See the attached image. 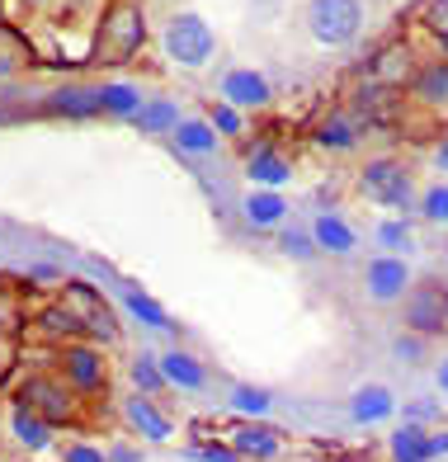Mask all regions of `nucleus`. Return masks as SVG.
<instances>
[{"label": "nucleus", "instance_id": "obj_23", "mask_svg": "<svg viewBox=\"0 0 448 462\" xmlns=\"http://www.w3.org/2000/svg\"><path fill=\"white\" fill-rule=\"evenodd\" d=\"M180 109H175V104H170V99H152V104H142V114H137V128L142 133H175L180 128Z\"/></svg>", "mask_w": 448, "mask_h": 462}, {"label": "nucleus", "instance_id": "obj_21", "mask_svg": "<svg viewBox=\"0 0 448 462\" xmlns=\"http://www.w3.org/2000/svg\"><path fill=\"white\" fill-rule=\"evenodd\" d=\"M231 448H237L241 457H274L284 444H279V434H269L265 425H237V434H231Z\"/></svg>", "mask_w": 448, "mask_h": 462}, {"label": "nucleus", "instance_id": "obj_9", "mask_svg": "<svg viewBox=\"0 0 448 462\" xmlns=\"http://www.w3.org/2000/svg\"><path fill=\"white\" fill-rule=\"evenodd\" d=\"M411 274H406V260H397V255H382L369 264V292L378 302H397L401 292H406Z\"/></svg>", "mask_w": 448, "mask_h": 462}, {"label": "nucleus", "instance_id": "obj_36", "mask_svg": "<svg viewBox=\"0 0 448 462\" xmlns=\"http://www.w3.org/2000/svg\"><path fill=\"white\" fill-rule=\"evenodd\" d=\"M67 462H104V453L90 448V444H71V448H67Z\"/></svg>", "mask_w": 448, "mask_h": 462}, {"label": "nucleus", "instance_id": "obj_31", "mask_svg": "<svg viewBox=\"0 0 448 462\" xmlns=\"http://www.w3.org/2000/svg\"><path fill=\"white\" fill-rule=\"evenodd\" d=\"M231 406H237V411H250V415H265V411H269V392L237 387V392H231Z\"/></svg>", "mask_w": 448, "mask_h": 462}, {"label": "nucleus", "instance_id": "obj_28", "mask_svg": "<svg viewBox=\"0 0 448 462\" xmlns=\"http://www.w3.org/2000/svg\"><path fill=\"white\" fill-rule=\"evenodd\" d=\"M133 377H137L142 396H146V392H161V387H165V377H161V364L152 359V354H142V359L133 364Z\"/></svg>", "mask_w": 448, "mask_h": 462}, {"label": "nucleus", "instance_id": "obj_24", "mask_svg": "<svg viewBox=\"0 0 448 462\" xmlns=\"http://www.w3.org/2000/svg\"><path fill=\"white\" fill-rule=\"evenodd\" d=\"M99 99H104V114H118V118H137L142 114L137 86H99Z\"/></svg>", "mask_w": 448, "mask_h": 462}, {"label": "nucleus", "instance_id": "obj_33", "mask_svg": "<svg viewBox=\"0 0 448 462\" xmlns=\"http://www.w3.org/2000/svg\"><path fill=\"white\" fill-rule=\"evenodd\" d=\"M279 245H284V255H293V260H307L312 250H316V241L297 236V231H288V236H279Z\"/></svg>", "mask_w": 448, "mask_h": 462}, {"label": "nucleus", "instance_id": "obj_18", "mask_svg": "<svg viewBox=\"0 0 448 462\" xmlns=\"http://www.w3.org/2000/svg\"><path fill=\"white\" fill-rule=\"evenodd\" d=\"M312 241H316V250H331V255H350V250L359 245V236L350 231V222H340V217H331V213L316 217Z\"/></svg>", "mask_w": 448, "mask_h": 462}, {"label": "nucleus", "instance_id": "obj_30", "mask_svg": "<svg viewBox=\"0 0 448 462\" xmlns=\"http://www.w3.org/2000/svg\"><path fill=\"white\" fill-rule=\"evenodd\" d=\"M208 123H212V128H218L222 137H237V133L246 128V123H241V114H237V104H227V99L218 104V109H212V118H208Z\"/></svg>", "mask_w": 448, "mask_h": 462}, {"label": "nucleus", "instance_id": "obj_19", "mask_svg": "<svg viewBox=\"0 0 448 462\" xmlns=\"http://www.w3.org/2000/svg\"><path fill=\"white\" fill-rule=\"evenodd\" d=\"M392 457L397 462H434V434H425L420 425H406L392 434Z\"/></svg>", "mask_w": 448, "mask_h": 462}, {"label": "nucleus", "instance_id": "obj_29", "mask_svg": "<svg viewBox=\"0 0 448 462\" xmlns=\"http://www.w3.org/2000/svg\"><path fill=\"white\" fill-rule=\"evenodd\" d=\"M420 213L430 217V222H448V180H443V184H434L430 194L420 199Z\"/></svg>", "mask_w": 448, "mask_h": 462}, {"label": "nucleus", "instance_id": "obj_13", "mask_svg": "<svg viewBox=\"0 0 448 462\" xmlns=\"http://www.w3.org/2000/svg\"><path fill=\"white\" fill-rule=\"evenodd\" d=\"M42 109H48V114H67V118H95V114H104V99H99V90L67 86V90H52Z\"/></svg>", "mask_w": 448, "mask_h": 462}, {"label": "nucleus", "instance_id": "obj_22", "mask_svg": "<svg viewBox=\"0 0 448 462\" xmlns=\"http://www.w3.org/2000/svg\"><path fill=\"white\" fill-rule=\"evenodd\" d=\"M10 425H14V439H19V444H24V448H48V420H42L38 411H29V406H14V420H10Z\"/></svg>", "mask_w": 448, "mask_h": 462}, {"label": "nucleus", "instance_id": "obj_14", "mask_svg": "<svg viewBox=\"0 0 448 462\" xmlns=\"http://www.w3.org/2000/svg\"><path fill=\"white\" fill-rule=\"evenodd\" d=\"M443 311H448V298L439 288H420L415 298H411V307H406V321L420 330V335H430V330H443Z\"/></svg>", "mask_w": 448, "mask_h": 462}, {"label": "nucleus", "instance_id": "obj_37", "mask_svg": "<svg viewBox=\"0 0 448 462\" xmlns=\"http://www.w3.org/2000/svg\"><path fill=\"white\" fill-rule=\"evenodd\" d=\"M434 165H439V171H448V137L434 146Z\"/></svg>", "mask_w": 448, "mask_h": 462}, {"label": "nucleus", "instance_id": "obj_17", "mask_svg": "<svg viewBox=\"0 0 448 462\" xmlns=\"http://www.w3.org/2000/svg\"><path fill=\"white\" fill-rule=\"evenodd\" d=\"M218 128H212L208 118H184L180 128H175V146L180 152H189V156H212L218 152Z\"/></svg>", "mask_w": 448, "mask_h": 462}, {"label": "nucleus", "instance_id": "obj_1", "mask_svg": "<svg viewBox=\"0 0 448 462\" xmlns=\"http://www.w3.org/2000/svg\"><path fill=\"white\" fill-rule=\"evenodd\" d=\"M146 43V10L137 0H114L99 19V38H95V61L104 67H123L133 61L137 48Z\"/></svg>", "mask_w": 448, "mask_h": 462}, {"label": "nucleus", "instance_id": "obj_3", "mask_svg": "<svg viewBox=\"0 0 448 462\" xmlns=\"http://www.w3.org/2000/svg\"><path fill=\"white\" fill-rule=\"evenodd\" d=\"M359 24H364V5L359 0H312V10H307V29L322 48L350 43Z\"/></svg>", "mask_w": 448, "mask_h": 462}, {"label": "nucleus", "instance_id": "obj_34", "mask_svg": "<svg viewBox=\"0 0 448 462\" xmlns=\"http://www.w3.org/2000/svg\"><path fill=\"white\" fill-rule=\"evenodd\" d=\"M420 354H425L420 335H401V340H397V359L401 364H420Z\"/></svg>", "mask_w": 448, "mask_h": 462}, {"label": "nucleus", "instance_id": "obj_35", "mask_svg": "<svg viewBox=\"0 0 448 462\" xmlns=\"http://www.w3.org/2000/svg\"><path fill=\"white\" fill-rule=\"evenodd\" d=\"M199 457H203V462H241V453H237V448H222V444L199 448Z\"/></svg>", "mask_w": 448, "mask_h": 462}, {"label": "nucleus", "instance_id": "obj_32", "mask_svg": "<svg viewBox=\"0 0 448 462\" xmlns=\"http://www.w3.org/2000/svg\"><path fill=\"white\" fill-rule=\"evenodd\" d=\"M425 24H430V33L443 43V52H448V0H439L434 10H425Z\"/></svg>", "mask_w": 448, "mask_h": 462}, {"label": "nucleus", "instance_id": "obj_6", "mask_svg": "<svg viewBox=\"0 0 448 462\" xmlns=\"http://www.w3.org/2000/svg\"><path fill=\"white\" fill-rule=\"evenodd\" d=\"M19 406L38 411L42 420H48V425H57V420L71 415V392L61 387V383H48V377H29V383H24V396H19Z\"/></svg>", "mask_w": 448, "mask_h": 462}, {"label": "nucleus", "instance_id": "obj_15", "mask_svg": "<svg viewBox=\"0 0 448 462\" xmlns=\"http://www.w3.org/2000/svg\"><path fill=\"white\" fill-rule=\"evenodd\" d=\"M392 411H397L392 392H387V387H378V383L359 387V392H354V402H350V415L359 420V425H378V420H387Z\"/></svg>", "mask_w": 448, "mask_h": 462}, {"label": "nucleus", "instance_id": "obj_26", "mask_svg": "<svg viewBox=\"0 0 448 462\" xmlns=\"http://www.w3.org/2000/svg\"><path fill=\"white\" fill-rule=\"evenodd\" d=\"M123 307L133 311L137 321L156 326V330H165V326H170V317H165V311H161V307H156L152 298H146V292H137V288H127V292H123Z\"/></svg>", "mask_w": 448, "mask_h": 462}, {"label": "nucleus", "instance_id": "obj_12", "mask_svg": "<svg viewBox=\"0 0 448 462\" xmlns=\"http://www.w3.org/2000/svg\"><path fill=\"white\" fill-rule=\"evenodd\" d=\"M411 95L425 104V109H448V61H430L411 76Z\"/></svg>", "mask_w": 448, "mask_h": 462}, {"label": "nucleus", "instance_id": "obj_5", "mask_svg": "<svg viewBox=\"0 0 448 462\" xmlns=\"http://www.w3.org/2000/svg\"><path fill=\"white\" fill-rule=\"evenodd\" d=\"M61 307H67L71 317L80 321L85 335H104V340H114V317H109V307L99 302V292H95V288L67 283V292H61Z\"/></svg>", "mask_w": 448, "mask_h": 462}, {"label": "nucleus", "instance_id": "obj_38", "mask_svg": "<svg viewBox=\"0 0 448 462\" xmlns=\"http://www.w3.org/2000/svg\"><path fill=\"white\" fill-rule=\"evenodd\" d=\"M439 387H443V392H448V359H443V364H439Z\"/></svg>", "mask_w": 448, "mask_h": 462}, {"label": "nucleus", "instance_id": "obj_8", "mask_svg": "<svg viewBox=\"0 0 448 462\" xmlns=\"http://www.w3.org/2000/svg\"><path fill=\"white\" fill-rule=\"evenodd\" d=\"M222 99L237 104V109H265L269 104V80L250 67H237L222 76Z\"/></svg>", "mask_w": 448, "mask_h": 462}, {"label": "nucleus", "instance_id": "obj_7", "mask_svg": "<svg viewBox=\"0 0 448 462\" xmlns=\"http://www.w3.org/2000/svg\"><path fill=\"white\" fill-rule=\"evenodd\" d=\"M61 373H67V387H76L85 396L104 387V359H99L95 349H85V345L61 349Z\"/></svg>", "mask_w": 448, "mask_h": 462}, {"label": "nucleus", "instance_id": "obj_10", "mask_svg": "<svg viewBox=\"0 0 448 462\" xmlns=\"http://www.w3.org/2000/svg\"><path fill=\"white\" fill-rule=\"evenodd\" d=\"M156 364H161V377H165V387H180V392H203V383H208L203 364H199V359H189L184 349H165Z\"/></svg>", "mask_w": 448, "mask_h": 462}, {"label": "nucleus", "instance_id": "obj_25", "mask_svg": "<svg viewBox=\"0 0 448 462\" xmlns=\"http://www.w3.org/2000/svg\"><path fill=\"white\" fill-rule=\"evenodd\" d=\"M354 137H359V133H354V118H350V114H335V118H326L322 128H316V142L335 146V152H350Z\"/></svg>", "mask_w": 448, "mask_h": 462}, {"label": "nucleus", "instance_id": "obj_2", "mask_svg": "<svg viewBox=\"0 0 448 462\" xmlns=\"http://www.w3.org/2000/svg\"><path fill=\"white\" fill-rule=\"evenodd\" d=\"M161 48H165L170 61L199 71L212 61V52H218V33H212L208 19H199V14H170V24L161 33Z\"/></svg>", "mask_w": 448, "mask_h": 462}, {"label": "nucleus", "instance_id": "obj_16", "mask_svg": "<svg viewBox=\"0 0 448 462\" xmlns=\"http://www.w3.org/2000/svg\"><path fill=\"white\" fill-rule=\"evenodd\" d=\"M241 213H246V222H255V226H274V222L288 217V199L279 194V189H255V194L241 203Z\"/></svg>", "mask_w": 448, "mask_h": 462}, {"label": "nucleus", "instance_id": "obj_4", "mask_svg": "<svg viewBox=\"0 0 448 462\" xmlns=\"http://www.w3.org/2000/svg\"><path fill=\"white\" fill-rule=\"evenodd\" d=\"M359 184H364V194L382 208H411L415 203V180L401 161H369L364 175H359Z\"/></svg>", "mask_w": 448, "mask_h": 462}, {"label": "nucleus", "instance_id": "obj_27", "mask_svg": "<svg viewBox=\"0 0 448 462\" xmlns=\"http://www.w3.org/2000/svg\"><path fill=\"white\" fill-rule=\"evenodd\" d=\"M378 241L387 245V250H411V222H406V217L382 222V226H378Z\"/></svg>", "mask_w": 448, "mask_h": 462}, {"label": "nucleus", "instance_id": "obj_20", "mask_svg": "<svg viewBox=\"0 0 448 462\" xmlns=\"http://www.w3.org/2000/svg\"><path fill=\"white\" fill-rule=\"evenodd\" d=\"M127 425H133L142 439H152V444H161V439H170V420L146 402V396H133L127 402Z\"/></svg>", "mask_w": 448, "mask_h": 462}, {"label": "nucleus", "instance_id": "obj_11", "mask_svg": "<svg viewBox=\"0 0 448 462\" xmlns=\"http://www.w3.org/2000/svg\"><path fill=\"white\" fill-rule=\"evenodd\" d=\"M246 180L260 184V189H279V184L293 180V165L279 152H269V146H255V152L246 156Z\"/></svg>", "mask_w": 448, "mask_h": 462}]
</instances>
